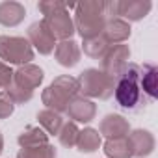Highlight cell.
<instances>
[{"label":"cell","instance_id":"21","mask_svg":"<svg viewBox=\"0 0 158 158\" xmlns=\"http://www.w3.org/2000/svg\"><path fill=\"white\" fill-rule=\"evenodd\" d=\"M102 151L108 158H132V149H130L128 136L119 138V139H106Z\"/></svg>","mask_w":158,"mask_h":158},{"label":"cell","instance_id":"20","mask_svg":"<svg viewBox=\"0 0 158 158\" xmlns=\"http://www.w3.org/2000/svg\"><path fill=\"white\" fill-rule=\"evenodd\" d=\"M37 121H39L41 128L48 136H58L60 130H61V127H63V123H65L63 117H61V114L52 112V110H47V108L37 114Z\"/></svg>","mask_w":158,"mask_h":158},{"label":"cell","instance_id":"16","mask_svg":"<svg viewBox=\"0 0 158 158\" xmlns=\"http://www.w3.org/2000/svg\"><path fill=\"white\" fill-rule=\"evenodd\" d=\"M139 84H141V91L149 102L158 97V69H156V65H152V63L139 65Z\"/></svg>","mask_w":158,"mask_h":158},{"label":"cell","instance_id":"10","mask_svg":"<svg viewBox=\"0 0 158 158\" xmlns=\"http://www.w3.org/2000/svg\"><path fill=\"white\" fill-rule=\"evenodd\" d=\"M99 134H101V138H106V139L127 138L130 134V125H128V121L123 115H119V114H108V115H104L101 119Z\"/></svg>","mask_w":158,"mask_h":158},{"label":"cell","instance_id":"8","mask_svg":"<svg viewBox=\"0 0 158 158\" xmlns=\"http://www.w3.org/2000/svg\"><path fill=\"white\" fill-rule=\"evenodd\" d=\"M28 43L32 45L34 50H37L39 54L43 56H48L54 52V47H56V39L54 35L50 34L48 26L45 24V21H35L34 24H30L28 28Z\"/></svg>","mask_w":158,"mask_h":158},{"label":"cell","instance_id":"29","mask_svg":"<svg viewBox=\"0 0 158 158\" xmlns=\"http://www.w3.org/2000/svg\"><path fill=\"white\" fill-rule=\"evenodd\" d=\"M4 151V138H2V132H0V154Z\"/></svg>","mask_w":158,"mask_h":158},{"label":"cell","instance_id":"18","mask_svg":"<svg viewBox=\"0 0 158 158\" xmlns=\"http://www.w3.org/2000/svg\"><path fill=\"white\" fill-rule=\"evenodd\" d=\"M21 149H30V147H39V145H47L48 143V134L41 128V127H26L19 138H17Z\"/></svg>","mask_w":158,"mask_h":158},{"label":"cell","instance_id":"4","mask_svg":"<svg viewBox=\"0 0 158 158\" xmlns=\"http://www.w3.org/2000/svg\"><path fill=\"white\" fill-rule=\"evenodd\" d=\"M78 80V93H82V97L86 99H101V101H108L114 95V88H115V80L110 78L106 73H102L101 69H86L80 73Z\"/></svg>","mask_w":158,"mask_h":158},{"label":"cell","instance_id":"1","mask_svg":"<svg viewBox=\"0 0 158 158\" xmlns=\"http://www.w3.org/2000/svg\"><path fill=\"white\" fill-rule=\"evenodd\" d=\"M114 95H115L117 104L123 110H128V112H138L139 108H145L149 104L147 97L141 91L139 65L138 63H130V61L127 63V67L123 69V73L115 80Z\"/></svg>","mask_w":158,"mask_h":158},{"label":"cell","instance_id":"14","mask_svg":"<svg viewBox=\"0 0 158 158\" xmlns=\"http://www.w3.org/2000/svg\"><path fill=\"white\" fill-rule=\"evenodd\" d=\"M54 58H56V61L61 67L71 69V67L78 65V61H80V58H82V50H80V47H78V43L73 41V39L60 41L54 47Z\"/></svg>","mask_w":158,"mask_h":158},{"label":"cell","instance_id":"17","mask_svg":"<svg viewBox=\"0 0 158 158\" xmlns=\"http://www.w3.org/2000/svg\"><path fill=\"white\" fill-rule=\"evenodd\" d=\"M101 35L108 45H123L130 37V24L123 19H110Z\"/></svg>","mask_w":158,"mask_h":158},{"label":"cell","instance_id":"6","mask_svg":"<svg viewBox=\"0 0 158 158\" xmlns=\"http://www.w3.org/2000/svg\"><path fill=\"white\" fill-rule=\"evenodd\" d=\"M130 58V48L128 45H110L108 52L101 60V71L106 73L110 78L117 80V76L123 73Z\"/></svg>","mask_w":158,"mask_h":158},{"label":"cell","instance_id":"23","mask_svg":"<svg viewBox=\"0 0 158 158\" xmlns=\"http://www.w3.org/2000/svg\"><path fill=\"white\" fill-rule=\"evenodd\" d=\"M78 134H80L78 125L73 123V121H67V123H63V127H61V130H60V134H58V139H60V143H61L63 147L71 149V147H76Z\"/></svg>","mask_w":158,"mask_h":158},{"label":"cell","instance_id":"13","mask_svg":"<svg viewBox=\"0 0 158 158\" xmlns=\"http://www.w3.org/2000/svg\"><path fill=\"white\" fill-rule=\"evenodd\" d=\"M128 141H130V149H132V158H147L149 154H152L154 145H156L154 136L143 128L132 130L128 134Z\"/></svg>","mask_w":158,"mask_h":158},{"label":"cell","instance_id":"22","mask_svg":"<svg viewBox=\"0 0 158 158\" xmlns=\"http://www.w3.org/2000/svg\"><path fill=\"white\" fill-rule=\"evenodd\" d=\"M108 48H110V45L106 43V39H104L102 35H99V37L84 39L80 50H84V54L89 56V58H93V60H102L104 54L108 52Z\"/></svg>","mask_w":158,"mask_h":158},{"label":"cell","instance_id":"11","mask_svg":"<svg viewBox=\"0 0 158 158\" xmlns=\"http://www.w3.org/2000/svg\"><path fill=\"white\" fill-rule=\"evenodd\" d=\"M151 10L152 4L149 0H117V19H123L127 23L145 19Z\"/></svg>","mask_w":158,"mask_h":158},{"label":"cell","instance_id":"27","mask_svg":"<svg viewBox=\"0 0 158 158\" xmlns=\"http://www.w3.org/2000/svg\"><path fill=\"white\" fill-rule=\"evenodd\" d=\"M63 8H71V6H67V4H63V2H54V0H45V2H39L37 4V10L47 17V15H50V13H54V11H60V10H63Z\"/></svg>","mask_w":158,"mask_h":158},{"label":"cell","instance_id":"9","mask_svg":"<svg viewBox=\"0 0 158 158\" xmlns=\"http://www.w3.org/2000/svg\"><path fill=\"white\" fill-rule=\"evenodd\" d=\"M65 114L73 123H91L97 117V104L86 97L78 95L69 102Z\"/></svg>","mask_w":158,"mask_h":158},{"label":"cell","instance_id":"28","mask_svg":"<svg viewBox=\"0 0 158 158\" xmlns=\"http://www.w3.org/2000/svg\"><path fill=\"white\" fill-rule=\"evenodd\" d=\"M13 80V71L10 65H6L4 61H0V89H6Z\"/></svg>","mask_w":158,"mask_h":158},{"label":"cell","instance_id":"3","mask_svg":"<svg viewBox=\"0 0 158 158\" xmlns=\"http://www.w3.org/2000/svg\"><path fill=\"white\" fill-rule=\"evenodd\" d=\"M74 97H78V80L69 74H61L54 78L41 93V101L47 106V110L58 114L65 112Z\"/></svg>","mask_w":158,"mask_h":158},{"label":"cell","instance_id":"24","mask_svg":"<svg viewBox=\"0 0 158 158\" xmlns=\"http://www.w3.org/2000/svg\"><path fill=\"white\" fill-rule=\"evenodd\" d=\"M17 158H56V149L52 145H39L30 149H21L17 152Z\"/></svg>","mask_w":158,"mask_h":158},{"label":"cell","instance_id":"15","mask_svg":"<svg viewBox=\"0 0 158 158\" xmlns=\"http://www.w3.org/2000/svg\"><path fill=\"white\" fill-rule=\"evenodd\" d=\"M26 17V8L21 2L13 0H4L0 2V24L6 28H15L19 26Z\"/></svg>","mask_w":158,"mask_h":158},{"label":"cell","instance_id":"7","mask_svg":"<svg viewBox=\"0 0 158 158\" xmlns=\"http://www.w3.org/2000/svg\"><path fill=\"white\" fill-rule=\"evenodd\" d=\"M43 21L48 26L50 34L54 35V39H60V41L73 39V35H74V23H73V17L69 15V8H63L60 11L50 13V15L43 17Z\"/></svg>","mask_w":158,"mask_h":158},{"label":"cell","instance_id":"26","mask_svg":"<svg viewBox=\"0 0 158 158\" xmlns=\"http://www.w3.org/2000/svg\"><path fill=\"white\" fill-rule=\"evenodd\" d=\"M15 110V102L6 91H0V119H8Z\"/></svg>","mask_w":158,"mask_h":158},{"label":"cell","instance_id":"5","mask_svg":"<svg viewBox=\"0 0 158 158\" xmlns=\"http://www.w3.org/2000/svg\"><path fill=\"white\" fill-rule=\"evenodd\" d=\"M34 48L26 37L0 35V61L6 65H26L34 60Z\"/></svg>","mask_w":158,"mask_h":158},{"label":"cell","instance_id":"25","mask_svg":"<svg viewBox=\"0 0 158 158\" xmlns=\"http://www.w3.org/2000/svg\"><path fill=\"white\" fill-rule=\"evenodd\" d=\"M4 91L11 97V101H13L15 104H24V102L32 101V97H34V91H28V89H24V88H21V86H17V84H13V82H11Z\"/></svg>","mask_w":158,"mask_h":158},{"label":"cell","instance_id":"2","mask_svg":"<svg viewBox=\"0 0 158 158\" xmlns=\"http://www.w3.org/2000/svg\"><path fill=\"white\" fill-rule=\"evenodd\" d=\"M74 32L82 35V39L99 37L108 23L104 2L101 0H86L74 6Z\"/></svg>","mask_w":158,"mask_h":158},{"label":"cell","instance_id":"12","mask_svg":"<svg viewBox=\"0 0 158 158\" xmlns=\"http://www.w3.org/2000/svg\"><path fill=\"white\" fill-rule=\"evenodd\" d=\"M43 78H45V73H43L41 67H37L34 63H26V65L17 67V71H13V80L11 82L28 89V91H34L41 86Z\"/></svg>","mask_w":158,"mask_h":158},{"label":"cell","instance_id":"19","mask_svg":"<svg viewBox=\"0 0 158 158\" xmlns=\"http://www.w3.org/2000/svg\"><path fill=\"white\" fill-rule=\"evenodd\" d=\"M102 143V138L99 134V130L88 127L84 130H80V134H78V139H76V149L84 152V154H91L95 152Z\"/></svg>","mask_w":158,"mask_h":158}]
</instances>
